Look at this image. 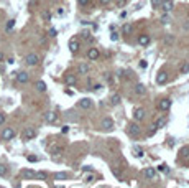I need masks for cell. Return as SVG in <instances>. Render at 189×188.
<instances>
[{"label":"cell","instance_id":"cb8c5ba5","mask_svg":"<svg viewBox=\"0 0 189 188\" xmlns=\"http://www.w3.org/2000/svg\"><path fill=\"white\" fill-rule=\"evenodd\" d=\"M35 88H36L40 92H45V91H46V84H45V81H36Z\"/></svg>","mask_w":189,"mask_h":188},{"label":"cell","instance_id":"60d3db41","mask_svg":"<svg viewBox=\"0 0 189 188\" xmlns=\"http://www.w3.org/2000/svg\"><path fill=\"white\" fill-rule=\"evenodd\" d=\"M43 18H45V20H50V18H51V13H50V12H43Z\"/></svg>","mask_w":189,"mask_h":188},{"label":"cell","instance_id":"7a4b0ae2","mask_svg":"<svg viewBox=\"0 0 189 188\" xmlns=\"http://www.w3.org/2000/svg\"><path fill=\"white\" fill-rule=\"evenodd\" d=\"M25 63L28 64V66H36L38 63H40V58H38V54L35 53H30L25 56Z\"/></svg>","mask_w":189,"mask_h":188},{"label":"cell","instance_id":"44dd1931","mask_svg":"<svg viewBox=\"0 0 189 188\" xmlns=\"http://www.w3.org/2000/svg\"><path fill=\"white\" fill-rule=\"evenodd\" d=\"M163 43L166 46H171L173 43H174V35H166V36L163 38Z\"/></svg>","mask_w":189,"mask_h":188},{"label":"cell","instance_id":"f6af8a7d","mask_svg":"<svg viewBox=\"0 0 189 188\" xmlns=\"http://www.w3.org/2000/svg\"><path fill=\"white\" fill-rule=\"evenodd\" d=\"M101 89H102V86H101V84H96V86L92 88V91H101Z\"/></svg>","mask_w":189,"mask_h":188},{"label":"cell","instance_id":"681fc988","mask_svg":"<svg viewBox=\"0 0 189 188\" xmlns=\"http://www.w3.org/2000/svg\"><path fill=\"white\" fill-rule=\"evenodd\" d=\"M4 121H5V116L4 114H0V124H4Z\"/></svg>","mask_w":189,"mask_h":188},{"label":"cell","instance_id":"4fadbf2b","mask_svg":"<svg viewBox=\"0 0 189 188\" xmlns=\"http://www.w3.org/2000/svg\"><path fill=\"white\" fill-rule=\"evenodd\" d=\"M150 41H151L150 35H140V36H138V43L142 46H148V45H150Z\"/></svg>","mask_w":189,"mask_h":188},{"label":"cell","instance_id":"52a82bcc","mask_svg":"<svg viewBox=\"0 0 189 188\" xmlns=\"http://www.w3.org/2000/svg\"><path fill=\"white\" fill-rule=\"evenodd\" d=\"M35 135H36V130L31 129V127H26L25 130H23V139L25 140H30V139H35Z\"/></svg>","mask_w":189,"mask_h":188},{"label":"cell","instance_id":"4dcf8cb0","mask_svg":"<svg viewBox=\"0 0 189 188\" xmlns=\"http://www.w3.org/2000/svg\"><path fill=\"white\" fill-rule=\"evenodd\" d=\"M35 178L36 180H46V173H45V172H38V173H35Z\"/></svg>","mask_w":189,"mask_h":188},{"label":"cell","instance_id":"ffe728a7","mask_svg":"<svg viewBox=\"0 0 189 188\" xmlns=\"http://www.w3.org/2000/svg\"><path fill=\"white\" fill-rule=\"evenodd\" d=\"M164 125H166V117H160V119L155 122L153 127H155V129H161V127H164Z\"/></svg>","mask_w":189,"mask_h":188},{"label":"cell","instance_id":"d6a6232c","mask_svg":"<svg viewBox=\"0 0 189 188\" xmlns=\"http://www.w3.org/2000/svg\"><path fill=\"white\" fill-rule=\"evenodd\" d=\"M133 154H135V157H140V159H142L143 155H145V154H143V150H142V149H137V147L133 149Z\"/></svg>","mask_w":189,"mask_h":188},{"label":"cell","instance_id":"484cf974","mask_svg":"<svg viewBox=\"0 0 189 188\" xmlns=\"http://www.w3.org/2000/svg\"><path fill=\"white\" fill-rule=\"evenodd\" d=\"M189 73V61H184L181 66V74H188Z\"/></svg>","mask_w":189,"mask_h":188},{"label":"cell","instance_id":"f907efd6","mask_svg":"<svg viewBox=\"0 0 189 188\" xmlns=\"http://www.w3.org/2000/svg\"><path fill=\"white\" fill-rule=\"evenodd\" d=\"M4 61V53H0V63Z\"/></svg>","mask_w":189,"mask_h":188},{"label":"cell","instance_id":"603a6c76","mask_svg":"<svg viewBox=\"0 0 189 188\" xmlns=\"http://www.w3.org/2000/svg\"><path fill=\"white\" fill-rule=\"evenodd\" d=\"M122 31L125 35H130L132 31H133V25H132V23H125V25L122 26Z\"/></svg>","mask_w":189,"mask_h":188},{"label":"cell","instance_id":"30bf717a","mask_svg":"<svg viewBox=\"0 0 189 188\" xmlns=\"http://www.w3.org/2000/svg\"><path fill=\"white\" fill-rule=\"evenodd\" d=\"M28 79H30L28 73H25V71H21V73H17V81H18V83L25 84V83H28Z\"/></svg>","mask_w":189,"mask_h":188},{"label":"cell","instance_id":"3957f363","mask_svg":"<svg viewBox=\"0 0 189 188\" xmlns=\"http://www.w3.org/2000/svg\"><path fill=\"white\" fill-rule=\"evenodd\" d=\"M101 127H102V130L109 132V130L113 129V121L110 119V117H104V119L101 121Z\"/></svg>","mask_w":189,"mask_h":188},{"label":"cell","instance_id":"83f0119b","mask_svg":"<svg viewBox=\"0 0 189 188\" xmlns=\"http://www.w3.org/2000/svg\"><path fill=\"white\" fill-rule=\"evenodd\" d=\"M181 157L183 159H189V147H183L181 149Z\"/></svg>","mask_w":189,"mask_h":188},{"label":"cell","instance_id":"277c9868","mask_svg":"<svg viewBox=\"0 0 189 188\" xmlns=\"http://www.w3.org/2000/svg\"><path fill=\"white\" fill-rule=\"evenodd\" d=\"M13 137H15V130H13L12 127H5L4 132H2V139H4V140H12Z\"/></svg>","mask_w":189,"mask_h":188},{"label":"cell","instance_id":"7c38bea8","mask_svg":"<svg viewBox=\"0 0 189 188\" xmlns=\"http://www.w3.org/2000/svg\"><path fill=\"white\" fill-rule=\"evenodd\" d=\"M135 94H137V96H145V94H147V88L140 83L135 84Z\"/></svg>","mask_w":189,"mask_h":188},{"label":"cell","instance_id":"8fae6325","mask_svg":"<svg viewBox=\"0 0 189 188\" xmlns=\"http://www.w3.org/2000/svg\"><path fill=\"white\" fill-rule=\"evenodd\" d=\"M99 50L97 48H89V51H87V58L91 59V61H94V59H97L99 58Z\"/></svg>","mask_w":189,"mask_h":188},{"label":"cell","instance_id":"8992f818","mask_svg":"<svg viewBox=\"0 0 189 188\" xmlns=\"http://www.w3.org/2000/svg\"><path fill=\"white\" fill-rule=\"evenodd\" d=\"M133 119L135 121H143L145 119V109H142V107L133 109Z\"/></svg>","mask_w":189,"mask_h":188},{"label":"cell","instance_id":"74e56055","mask_svg":"<svg viewBox=\"0 0 189 188\" xmlns=\"http://www.w3.org/2000/svg\"><path fill=\"white\" fill-rule=\"evenodd\" d=\"M94 180H96V178H94V175H87V177H86V183H92Z\"/></svg>","mask_w":189,"mask_h":188},{"label":"cell","instance_id":"ba28073f","mask_svg":"<svg viewBox=\"0 0 189 188\" xmlns=\"http://www.w3.org/2000/svg\"><path fill=\"white\" fill-rule=\"evenodd\" d=\"M56 119H58V114L55 112V111H50V112L45 114V121L50 122V124H53V122H56Z\"/></svg>","mask_w":189,"mask_h":188},{"label":"cell","instance_id":"b9f144b4","mask_svg":"<svg viewBox=\"0 0 189 188\" xmlns=\"http://www.w3.org/2000/svg\"><path fill=\"white\" fill-rule=\"evenodd\" d=\"M56 35H58L56 28H50V36H56Z\"/></svg>","mask_w":189,"mask_h":188},{"label":"cell","instance_id":"836d02e7","mask_svg":"<svg viewBox=\"0 0 189 188\" xmlns=\"http://www.w3.org/2000/svg\"><path fill=\"white\" fill-rule=\"evenodd\" d=\"M7 172H8V168L0 163V177H5V175H7Z\"/></svg>","mask_w":189,"mask_h":188},{"label":"cell","instance_id":"6da1fadb","mask_svg":"<svg viewBox=\"0 0 189 188\" xmlns=\"http://www.w3.org/2000/svg\"><path fill=\"white\" fill-rule=\"evenodd\" d=\"M127 132H128L132 137H137V135H140L142 129H140V125H138V124H135V122H130V124L127 125Z\"/></svg>","mask_w":189,"mask_h":188},{"label":"cell","instance_id":"4316f807","mask_svg":"<svg viewBox=\"0 0 189 188\" xmlns=\"http://www.w3.org/2000/svg\"><path fill=\"white\" fill-rule=\"evenodd\" d=\"M55 180H67V173H64V172H59V173H56L55 175Z\"/></svg>","mask_w":189,"mask_h":188},{"label":"cell","instance_id":"7bdbcfd3","mask_svg":"<svg viewBox=\"0 0 189 188\" xmlns=\"http://www.w3.org/2000/svg\"><path fill=\"white\" fill-rule=\"evenodd\" d=\"M82 170H84V172H91V170H92V167H91V165H84Z\"/></svg>","mask_w":189,"mask_h":188},{"label":"cell","instance_id":"7402d4cb","mask_svg":"<svg viewBox=\"0 0 189 188\" xmlns=\"http://www.w3.org/2000/svg\"><path fill=\"white\" fill-rule=\"evenodd\" d=\"M21 175L25 178H35V172L30 170V168H25V170H21Z\"/></svg>","mask_w":189,"mask_h":188},{"label":"cell","instance_id":"f1b7e54d","mask_svg":"<svg viewBox=\"0 0 189 188\" xmlns=\"http://www.w3.org/2000/svg\"><path fill=\"white\" fill-rule=\"evenodd\" d=\"M112 175L113 177H117L118 180H122V172L118 170V168H115V167H112Z\"/></svg>","mask_w":189,"mask_h":188},{"label":"cell","instance_id":"d6986e66","mask_svg":"<svg viewBox=\"0 0 189 188\" xmlns=\"http://www.w3.org/2000/svg\"><path fill=\"white\" fill-rule=\"evenodd\" d=\"M77 71H79V74H87L89 73V64L87 63H81L79 68H77Z\"/></svg>","mask_w":189,"mask_h":188},{"label":"cell","instance_id":"f35d334b","mask_svg":"<svg viewBox=\"0 0 189 188\" xmlns=\"http://www.w3.org/2000/svg\"><path fill=\"white\" fill-rule=\"evenodd\" d=\"M110 40H112V41H117V40H118V35L115 33V31H112V35H110Z\"/></svg>","mask_w":189,"mask_h":188},{"label":"cell","instance_id":"d4e9b609","mask_svg":"<svg viewBox=\"0 0 189 188\" xmlns=\"http://www.w3.org/2000/svg\"><path fill=\"white\" fill-rule=\"evenodd\" d=\"M110 104H112V106H118V104H120V96H118V94H112V97H110Z\"/></svg>","mask_w":189,"mask_h":188},{"label":"cell","instance_id":"bcb514c9","mask_svg":"<svg viewBox=\"0 0 189 188\" xmlns=\"http://www.w3.org/2000/svg\"><path fill=\"white\" fill-rule=\"evenodd\" d=\"M79 2V5H87L89 4V0H77Z\"/></svg>","mask_w":189,"mask_h":188},{"label":"cell","instance_id":"ac0fdd59","mask_svg":"<svg viewBox=\"0 0 189 188\" xmlns=\"http://www.w3.org/2000/svg\"><path fill=\"white\" fill-rule=\"evenodd\" d=\"M166 81H168V76H166V73H164V71H160V73H158V76H156V83H158V84H164Z\"/></svg>","mask_w":189,"mask_h":188},{"label":"cell","instance_id":"5bb4252c","mask_svg":"<svg viewBox=\"0 0 189 188\" xmlns=\"http://www.w3.org/2000/svg\"><path fill=\"white\" fill-rule=\"evenodd\" d=\"M158 107H160L161 111H168V109L171 107V99H161Z\"/></svg>","mask_w":189,"mask_h":188},{"label":"cell","instance_id":"f546056e","mask_svg":"<svg viewBox=\"0 0 189 188\" xmlns=\"http://www.w3.org/2000/svg\"><path fill=\"white\" fill-rule=\"evenodd\" d=\"M160 21L163 23V25H166V23H169V21H171V18H169V15H168V13H164L163 17L160 18Z\"/></svg>","mask_w":189,"mask_h":188},{"label":"cell","instance_id":"9c48e42d","mask_svg":"<svg viewBox=\"0 0 189 188\" xmlns=\"http://www.w3.org/2000/svg\"><path fill=\"white\" fill-rule=\"evenodd\" d=\"M79 106L82 109H91V107H92V99H89V97H82V99L79 101Z\"/></svg>","mask_w":189,"mask_h":188},{"label":"cell","instance_id":"ee69618b","mask_svg":"<svg viewBox=\"0 0 189 188\" xmlns=\"http://www.w3.org/2000/svg\"><path fill=\"white\" fill-rule=\"evenodd\" d=\"M160 170H161V172H169V168H168V165H161Z\"/></svg>","mask_w":189,"mask_h":188},{"label":"cell","instance_id":"5b68a950","mask_svg":"<svg viewBox=\"0 0 189 188\" xmlns=\"http://www.w3.org/2000/svg\"><path fill=\"white\" fill-rule=\"evenodd\" d=\"M173 7H174L173 0H163V2H161V7H160V9L163 10L164 13H169V12L173 10Z\"/></svg>","mask_w":189,"mask_h":188},{"label":"cell","instance_id":"e0dca14e","mask_svg":"<svg viewBox=\"0 0 189 188\" xmlns=\"http://www.w3.org/2000/svg\"><path fill=\"white\" fill-rule=\"evenodd\" d=\"M143 175L147 177V178L153 180L156 177V170H155V168H145V170H143Z\"/></svg>","mask_w":189,"mask_h":188},{"label":"cell","instance_id":"e575fe53","mask_svg":"<svg viewBox=\"0 0 189 188\" xmlns=\"http://www.w3.org/2000/svg\"><path fill=\"white\" fill-rule=\"evenodd\" d=\"M13 25H15V20H8L7 21V30H12Z\"/></svg>","mask_w":189,"mask_h":188},{"label":"cell","instance_id":"1f68e13d","mask_svg":"<svg viewBox=\"0 0 189 188\" xmlns=\"http://www.w3.org/2000/svg\"><path fill=\"white\" fill-rule=\"evenodd\" d=\"M150 2H151V7H153V9H160L163 0H150Z\"/></svg>","mask_w":189,"mask_h":188},{"label":"cell","instance_id":"d590c367","mask_svg":"<svg viewBox=\"0 0 189 188\" xmlns=\"http://www.w3.org/2000/svg\"><path fill=\"white\" fill-rule=\"evenodd\" d=\"M125 4H127V0H115V5L117 7H123Z\"/></svg>","mask_w":189,"mask_h":188},{"label":"cell","instance_id":"7dc6e473","mask_svg":"<svg viewBox=\"0 0 189 188\" xmlns=\"http://www.w3.org/2000/svg\"><path fill=\"white\" fill-rule=\"evenodd\" d=\"M102 5H107V4H110V0H99Z\"/></svg>","mask_w":189,"mask_h":188},{"label":"cell","instance_id":"9a60e30c","mask_svg":"<svg viewBox=\"0 0 189 188\" xmlns=\"http://www.w3.org/2000/svg\"><path fill=\"white\" fill-rule=\"evenodd\" d=\"M64 81H66L67 86H74V84L77 83V78H76L74 74H66L64 76Z\"/></svg>","mask_w":189,"mask_h":188},{"label":"cell","instance_id":"8d00e7d4","mask_svg":"<svg viewBox=\"0 0 189 188\" xmlns=\"http://www.w3.org/2000/svg\"><path fill=\"white\" fill-rule=\"evenodd\" d=\"M26 159H28V162H38V157H36V155H28Z\"/></svg>","mask_w":189,"mask_h":188},{"label":"cell","instance_id":"ab89813d","mask_svg":"<svg viewBox=\"0 0 189 188\" xmlns=\"http://www.w3.org/2000/svg\"><path fill=\"white\" fill-rule=\"evenodd\" d=\"M82 38H84L86 41H94V38L91 36V35H82Z\"/></svg>","mask_w":189,"mask_h":188},{"label":"cell","instance_id":"2e32d148","mask_svg":"<svg viewBox=\"0 0 189 188\" xmlns=\"http://www.w3.org/2000/svg\"><path fill=\"white\" fill-rule=\"evenodd\" d=\"M69 50H71L72 53H76V51L79 50V41H77L76 38H71V40H69Z\"/></svg>","mask_w":189,"mask_h":188},{"label":"cell","instance_id":"c3c4849f","mask_svg":"<svg viewBox=\"0 0 189 188\" xmlns=\"http://www.w3.org/2000/svg\"><path fill=\"white\" fill-rule=\"evenodd\" d=\"M67 130H69V127H67V125H64V127H63V134H67Z\"/></svg>","mask_w":189,"mask_h":188}]
</instances>
